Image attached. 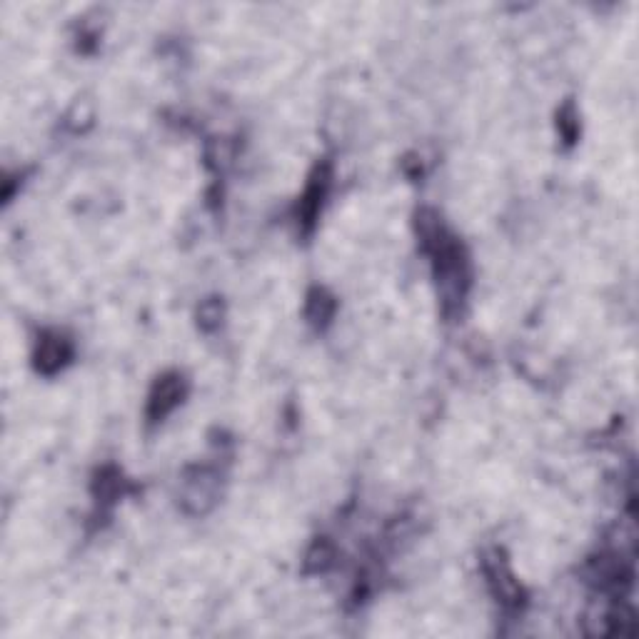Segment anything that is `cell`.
Instances as JSON below:
<instances>
[{"label":"cell","mask_w":639,"mask_h":639,"mask_svg":"<svg viewBox=\"0 0 639 639\" xmlns=\"http://www.w3.org/2000/svg\"><path fill=\"white\" fill-rule=\"evenodd\" d=\"M415 225L422 253L432 263L442 310L445 315L460 313L467 290H470V258H467L465 245L447 230L435 210H420Z\"/></svg>","instance_id":"1"},{"label":"cell","mask_w":639,"mask_h":639,"mask_svg":"<svg viewBox=\"0 0 639 639\" xmlns=\"http://www.w3.org/2000/svg\"><path fill=\"white\" fill-rule=\"evenodd\" d=\"M485 577L487 585L495 592L497 602H502L507 610H520L522 602H525V592H522V585L512 575L507 560L497 550L485 557Z\"/></svg>","instance_id":"2"},{"label":"cell","mask_w":639,"mask_h":639,"mask_svg":"<svg viewBox=\"0 0 639 639\" xmlns=\"http://www.w3.org/2000/svg\"><path fill=\"white\" fill-rule=\"evenodd\" d=\"M185 395H188V382L180 372H168V375L158 377L148 395V420L163 422L175 407L183 405Z\"/></svg>","instance_id":"3"},{"label":"cell","mask_w":639,"mask_h":639,"mask_svg":"<svg viewBox=\"0 0 639 639\" xmlns=\"http://www.w3.org/2000/svg\"><path fill=\"white\" fill-rule=\"evenodd\" d=\"M330 180H332V168L330 163H320L315 168V173L310 175V183L305 188L303 198L298 203V225L305 228V233H310L315 225V218H318L322 203L327 198V190H330Z\"/></svg>","instance_id":"4"},{"label":"cell","mask_w":639,"mask_h":639,"mask_svg":"<svg viewBox=\"0 0 639 639\" xmlns=\"http://www.w3.org/2000/svg\"><path fill=\"white\" fill-rule=\"evenodd\" d=\"M70 357H73V345H70L68 337L60 335V332H45L35 345V370L43 372V375H55L68 365Z\"/></svg>","instance_id":"5"},{"label":"cell","mask_w":639,"mask_h":639,"mask_svg":"<svg viewBox=\"0 0 639 639\" xmlns=\"http://www.w3.org/2000/svg\"><path fill=\"white\" fill-rule=\"evenodd\" d=\"M215 500H218V475L205 470V467H198L195 477L185 480L183 505L198 515V512H208L215 505Z\"/></svg>","instance_id":"6"},{"label":"cell","mask_w":639,"mask_h":639,"mask_svg":"<svg viewBox=\"0 0 639 639\" xmlns=\"http://www.w3.org/2000/svg\"><path fill=\"white\" fill-rule=\"evenodd\" d=\"M125 485H128V480L123 477V472L115 470V467H103L93 482L95 502L98 505H113L125 492Z\"/></svg>","instance_id":"7"},{"label":"cell","mask_w":639,"mask_h":639,"mask_svg":"<svg viewBox=\"0 0 639 639\" xmlns=\"http://www.w3.org/2000/svg\"><path fill=\"white\" fill-rule=\"evenodd\" d=\"M335 313V300L325 290H313L308 298V318L313 325L325 327Z\"/></svg>","instance_id":"8"},{"label":"cell","mask_w":639,"mask_h":639,"mask_svg":"<svg viewBox=\"0 0 639 639\" xmlns=\"http://www.w3.org/2000/svg\"><path fill=\"white\" fill-rule=\"evenodd\" d=\"M198 322L203 330H213L223 322V305L218 300H208V303L200 305V313H198Z\"/></svg>","instance_id":"9"},{"label":"cell","mask_w":639,"mask_h":639,"mask_svg":"<svg viewBox=\"0 0 639 639\" xmlns=\"http://www.w3.org/2000/svg\"><path fill=\"white\" fill-rule=\"evenodd\" d=\"M332 557H335V550H332L330 542L320 540V542H315V547L310 550L308 565H315V572H322V570H327V567H330Z\"/></svg>","instance_id":"10"}]
</instances>
